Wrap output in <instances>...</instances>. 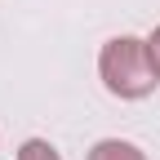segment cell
Returning <instances> with one entry per match:
<instances>
[{
	"instance_id": "cell-3",
	"label": "cell",
	"mask_w": 160,
	"mask_h": 160,
	"mask_svg": "<svg viewBox=\"0 0 160 160\" xmlns=\"http://www.w3.org/2000/svg\"><path fill=\"white\" fill-rule=\"evenodd\" d=\"M18 160H62L49 142H40V138H31V142H22V151H18Z\"/></svg>"
},
{
	"instance_id": "cell-2",
	"label": "cell",
	"mask_w": 160,
	"mask_h": 160,
	"mask_svg": "<svg viewBox=\"0 0 160 160\" xmlns=\"http://www.w3.org/2000/svg\"><path fill=\"white\" fill-rule=\"evenodd\" d=\"M89 160H147L133 142H120V138H107V142H98L89 151Z\"/></svg>"
},
{
	"instance_id": "cell-1",
	"label": "cell",
	"mask_w": 160,
	"mask_h": 160,
	"mask_svg": "<svg viewBox=\"0 0 160 160\" xmlns=\"http://www.w3.org/2000/svg\"><path fill=\"white\" fill-rule=\"evenodd\" d=\"M98 71H102V85L116 98H147L156 89V67L147 53V40L138 36H116L102 45V58H98Z\"/></svg>"
},
{
	"instance_id": "cell-4",
	"label": "cell",
	"mask_w": 160,
	"mask_h": 160,
	"mask_svg": "<svg viewBox=\"0 0 160 160\" xmlns=\"http://www.w3.org/2000/svg\"><path fill=\"white\" fill-rule=\"evenodd\" d=\"M147 53H151V67H156V76H160V27H156L151 40H147Z\"/></svg>"
}]
</instances>
